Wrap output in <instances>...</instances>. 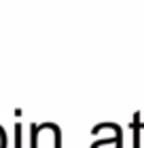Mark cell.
Instances as JSON below:
<instances>
[{
    "label": "cell",
    "mask_w": 144,
    "mask_h": 148,
    "mask_svg": "<svg viewBox=\"0 0 144 148\" xmlns=\"http://www.w3.org/2000/svg\"><path fill=\"white\" fill-rule=\"evenodd\" d=\"M28 148H61V129L57 123H30Z\"/></svg>",
    "instance_id": "cell-1"
},
{
    "label": "cell",
    "mask_w": 144,
    "mask_h": 148,
    "mask_svg": "<svg viewBox=\"0 0 144 148\" xmlns=\"http://www.w3.org/2000/svg\"><path fill=\"white\" fill-rule=\"evenodd\" d=\"M89 148H123V133H121V127L116 125L110 138L95 140V142L89 146Z\"/></svg>",
    "instance_id": "cell-2"
},
{
    "label": "cell",
    "mask_w": 144,
    "mask_h": 148,
    "mask_svg": "<svg viewBox=\"0 0 144 148\" xmlns=\"http://www.w3.org/2000/svg\"><path fill=\"white\" fill-rule=\"evenodd\" d=\"M23 123H15L13 127V148H23Z\"/></svg>",
    "instance_id": "cell-3"
},
{
    "label": "cell",
    "mask_w": 144,
    "mask_h": 148,
    "mask_svg": "<svg viewBox=\"0 0 144 148\" xmlns=\"http://www.w3.org/2000/svg\"><path fill=\"white\" fill-rule=\"evenodd\" d=\"M132 129H134V148H140V129H144V123H140V112L134 114Z\"/></svg>",
    "instance_id": "cell-4"
},
{
    "label": "cell",
    "mask_w": 144,
    "mask_h": 148,
    "mask_svg": "<svg viewBox=\"0 0 144 148\" xmlns=\"http://www.w3.org/2000/svg\"><path fill=\"white\" fill-rule=\"evenodd\" d=\"M0 148H9V133L2 125H0Z\"/></svg>",
    "instance_id": "cell-5"
}]
</instances>
